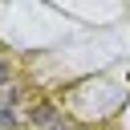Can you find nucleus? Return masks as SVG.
<instances>
[{
    "mask_svg": "<svg viewBox=\"0 0 130 130\" xmlns=\"http://www.w3.org/2000/svg\"><path fill=\"white\" fill-rule=\"evenodd\" d=\"M61 122H65V114H61L57 106H32V110H28V126H32V130H57Z\"/></svg>",
    "mask_w": 130,
    "mask_h": 130,
    "instance_id": "f257e3e1",
    "label": "nucleus"
},
{
    "mask_svg": "<svg viewBox=\"0 0 130 130\" xmlns=\"http://www.w3.org/2000/svg\"><path fill=\"white\" fill-rule=\"evenodd\" d=\"M0 126H4V130H16V126H24V118H20L16 110H0Z\"/></svg>",
    "mask_w": 130,
    "mask_h": 130,
    "instance_id": "f03ea898",
    "label": "nucleus"
},
{
    "mask_svg": "<svg viewBox=\"0 0 130 130\" xmlns=\"http://www.w3.org/2000/svg\"><path fill=\"white\" fill-rule=\"evenodd\" d=\"M4 85H12V61L8 57H0V89Z\"/></svg>",
    "mask_w": 130,
    "mask_h": 130,
    "instance_id": "7ed1b4c3",
    "label": "nucleus"
}]
</instances>
